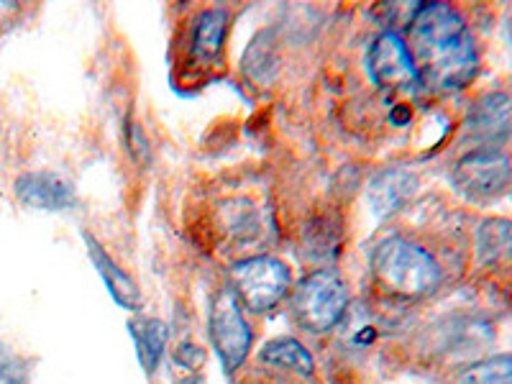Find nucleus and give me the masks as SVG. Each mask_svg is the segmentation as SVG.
Here are the masks:
<instances>
[{"mask_svg":"<svg viewBox=\"0 0 512 384\" xmlns=\"http://www.w3.org/2000/svg\"><path fill=\"white\" fill-rule=\"evenodd\" d=\"M405 47L418 82L433 90H461L477 75L479 57L472 34L448 3H428L415 11Z\"/></svg>","mask_w":512,"mask_h":384,"instance_id":"nucleus-1","label":"nucleus"},{"mask_svg":"<svg viewBox=\"0 0 512 384\" xmlns=\"http://www.w3.org/2000/svg\"><path fill=\"white\" fill-rule=\"evenodd\" d=\"M372 269L379 285L392 295L423 297L441 285V267L423 246L408 239H387L374 249Z\"/></svg>","mask_w":512,"mask_h":384,"instance_id":"nucleus-2","label":"nucleus"},{"mask_svg":"<svg viewBox=\"0 0 512 384\" xmlns=\"http://www.w3.org/2000/svg\"><path fill=\"white\" fill-rule=\"evenodd\" d=\"M349 292L333 272H313L297 285L292 297L297 323L310 333H326L344 318Z\"/></svg>","mask_w":512,"mask_h":384,"instance_id":"nucleus-3","label":"nucleus"},{"mask_svg":"<svg viewBox=\"0 0 512 384\" xmlns=\"http://www.w3.org/2000/svg\"><path fill=\"white\" fill-rule=\"evenodd\" d=\"M456 190L474 203L500 198L512 182V159L500 149H477L461 157L454 167Z\"/></svg>","mask_w":512,"mask_h":384,"instance_id":"nucleus-4","label":"nucleus"},{"mask_svg":"<svg viewBox=\"0 0 512 384\" xmlns=\"http://www.w3.org/2000/svg\"><path fill=\"white\" fill-rule=\"evenodd\" d=\"M231 280L246 308L264 313L290 290V269L272 256H254L231 269Z\"/></svg>","mask_w":512,"mask_h":384,"instance_id":"nucleus-5","label":"nucleus"},{"mask_svg":"<svg viewBox=\"0 0 512 384\" xmlns=\"http://www.w3.org/2000/svg\"><path fill=\"white\" fill-rule=\"evenodd\" d=\"M210 338L226 372H236L251 349V331L246 326L239 300L231 290L218 292L210 310Z\"/></svg>","mask_w":512,"mask_h":384,"instance_id":"nucleus-6","label":"nucleus"},{"mask_svg":"<svg viewBox=\"0 0 512 384\" xmlns=\"http://www.w3.org/2000/svg\"><path fill=\"white\" fill-rule=\"evenodd\" d=\"M367 70L379 88H413L418 82L405 41L392 31L374 39L367 54Z\"/></svg>","mask_w":512,"mask_h":384,"instance_id":"nucleus-7","label":"nucleus"},{"mask_svg":"<svg viewBox=\"0 0 512 384\" xmlns=\"http://www.w3.org/2000/svg\"><path fill=\"white\" fill-rule=\"evenodd\" d=\"M466 128L482 149H497L512 134V98L505 93H489L474 103L466 118Z\"/></svg>","mask_w":512,"mask_h":384,"instance_id":"nucleus-8","label":"nucleus"},{"mask_svg":"<svg viewBox=\"0 0 512 384\" xmlns=\"http://www.w3.org/2000/svg\"><path fill=\"white\" fill-rule=\"evenodd\" d=\"M16 198L34 210H64L75 203L70 182L52 172H26L16 180Z\"/></svg>","mask_w":512,"mask_h":384,"instance_id":"nucleus-9","label":"nucleus"},{"mask_svg":"<svg viewBox=\"0 0 512 384\" xmlns=\"http://www.w3.org/2000/svg\"><path fill=\"white\" fill-rule=\"evenodd\" d=\"M418 180L408 169H384L369 185V205H372L374 216L390 218L392 213L402 208L413 198Z\"/></svg>","mask_w":512,"mask_h":384,"instance_id":"nucleus-10","label":"nucleus"},{"mask_svg":"<svg viewBox=\"0 0 512 384\" xmlns=\"http://www.w3.org/2000/svg\"><path fill=\"white\" fill-rule=\"evenodd\" d=\"M479 262L495 269H512V221L489 218L477 228Z\"/></svg>","mask_w":512,"mask_h":384,"instance_id":"nucleus-11","label":"nucleus"},{"mask_svg":"<svg viewBox=\"0 0 512 384\" xmlns=\"http://www.w3.org/2000/svg\"><path fill=\"white\" fill-rule=\"evenodd\" d=\"M85 241H88L90 259H93L95 269H98V274L103 277L105 285H108L111 295L116 297V303H121L123 308L128 310L139 308V287L134 285V280L113 262L111 256L105 254V249L93 239V236H85Z\"/></svg>","mask_w":512,"mask_h":384,"instance_id":"nucleus-12","label":"nucleus"},{"mask_svg":"<svg viewBox=\"0 0 512 384\" xmlns=\"http://www.w3.org/2000/svg\"><path fill=\"white\" fill-rule=\"evenodd\" d=\"M226 29L228 13L223 8H210L200 13L192 31V54L200 59H216L223 49Z\"/></svg>","mask_w":512,"mask_h":384,"instance_id":"nucleus-13","label":"nucleus"},{"mask_svg":"<svg viewBox=\"0 0 512 384\" xmlns=\"http://www.w3.org/2000/svg\"><path fill=\"white\" fill-rule=\"evenodd\" d=\"M131 333H134L141 367L146 369V374H154L162 361L164 346H167V328L154 318H139L136 323H131Z\"/></svg>","mask_w":512,"mask_h":384,"instance_id":"nucleus-14","label":"nucleus"},{"mask_svg":"<svg viewBox=\"0 0 512 384\" xmlns=\"http://www.w3.org/2000/svg\"><path fill=\"white\" fill-rule=\"evenodd\" d=\"M262 359L267 364H272V367L290 369V372L305 374V377H310L315 372L313 356L295 338H277V341L267 344L262 349Z\"/></svg>","mask_w":512,"mask_h":384,"instance_id":"nucleus-15","label":"nucleus"},{"mask_svg":"<svg viewBox=\"0 0 512 384\" xmlns=\"http://www.w3.org/2000/svg\"><path fill=\"white\" fill-rule=\"evenodd\" d=\"M456 384H512V356H489L461 372Z\"/></svg>","mask_w":512,"mask_h":384,"instance_id":"nucleus-16","label":"nucleus"},{"mask_svg":"<svg viewBox=\"0 0 512 384\" xmlns=\"http://www.w3.org/2000/svg\"><path fill=\"white\" fill-rule=\"evenodd\" d=\"M269 34H262V36H256L254 44L249 47V52H246V59L244 62H254L251 67H244L246 72H249L251 77H254L256 82L259 80H267L269 75L274 72V57H272V44H269Z\"/></svg>","mask_w":512,"mask_h":384,"instance_id":"nucleus-17","label":"nucleus"},{"mask_svg":"<svg viewBox=\"0 0 512 384\" xmlns=\"http://www.w3.org/2000/svg\"><path fill=\"white\" fill-rule=\"evenodd\" d=\"M0 384H26L24 361L0 346Z\"/></svg>","mask_w":512,"mask_h":384,"instance_id":"nucleus-18","label":"nucleus"},{"mask_svg":"<svg viewBox=\"0 0 512 384\" xmlns=\"http://www.w3.org/2000/svg\"><path fill=\"white\" fill-rule=\"evenodd\" d=\"M128 144H131V152H134L136 162H149V144H146L144 134H141L139 123H128Z\"/></svg>","mask_w":512,"mask_h":384,"instance_id":"nucleus-19","label":"nucleus"},{"mask_svg":"<svg viewBox=\"0 0 512 384\" xmlns=\"http://www.w3.org/2000/svg\"><path fill=\"white\" fill-rule=\"evenodd\" d=\"M175 359L180 361L182 367L198 369V364H203L205 354H203V349H200V346H195V344H182L180 351H177V354H175Z\"/></svg>","mask_w":512,"mask_h":384,"instance_id":"nucleus-20","label":"nucleus"},{"mask_svg":"<svg viewBox=\"0 0 512 384\" xmlns=\"http://www.w3.org/2000/svg\"><path fill=\"white\" fill-rule=\"evenodd\" d=\"M13 11H16V6H13V3H0V26L6 24L8 16H11Z\"/></svg>","mask_w":512,"mask_h":384,"instance_id":"nucleus-21","label":"nucleus"},{"mask_svg":"<svg viewBox=\"0 0 512 384\" xmlns=\"http://www.w3.org/2000/svg\"><path fill=\"white\" fill-rule=\"evenodd\" d=\"M177 384H203V379H185V382H177Z\"/></svg>","mask_w":512,"mask_h":384,"instance_id":"nucleus-22","label":"nucleus"}]
</instances>
